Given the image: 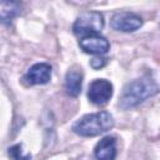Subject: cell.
Listing matches in <instances>:
<instances>
[{
  "label": "cell",
  "instance_id": "1",
  "mask_svg": "<svg viewBox=\"0 0 160 160\" xmlns=\"http://www.w3.org/2000/svg\"><path fill=\"white\" fill-rule=\"evenodd\" d=\"M159 92V85L150 75H144L139 79H135L128 82L119 98L118 106L121 110L132 109L146 99L156 95Z\"/></svg>",
  "mask_w": 160,
  "mask_h": 160
},
{
  "label": "cell",
  "instance_id": "2",
  "mask_svg": "<svg viewBox=\"0 0 160 160\" xmlns=\"http://www.w3.org/2000/svg\"><path fill=\"white\" fill-rule=\"evenodd\" d=\"M114 118L109 111H98L86 114L72 125V131L84 138H92L108 132L114 128Z\"/></svg>",
  "mask_w": 160,
  "mask_h": 160
},
{
  "label": "cell",
  "instance_id": "3",
  "mask_svg": "<svg viewBox=\"0 0 160 160\" xmlns=\"http://www.w3.org/2000/svg\"><path fill=\"white\" fill-rule=\"evenodd\" d=\"M104 28V15L100 11H85L72 25L74 34L80 39L89 34H100Z\"/></svg>",
  "mask_w": 160,
  "mask_h": 160
},
{
  "label": "cell",
  "instance_id": "4",
  "mask_svg": "<svg viewBox=\"0 0 160 160\" xmlns=\"http://www.w3.org/2000/svg\"><path fill=\"white\" fill-rule=\"evenodd\" d=\"M112 94H114V86L106 79H95L89 85L88 98L90 102H92L94 105L102 106L108 104Z\"/></svg>",
  "mask_w": 160,
  "mask_h": 160
},
{
  "label": "cell",
  "instance_id": "5",
  "mask_svg": "<svg viewBox=\"0 0 160 160\" xmlns=\"http://www.w3.org/2000/svg\"><path fill=\"white\" fill-rule=\"evenodd\" d=\"M142 19L131 11H120L111 16L110 26L121 32H134L142 26Z\"/></svg>",
  "mask_w": 160,
  "mask_h": 160
},
{
  "label": "cell",
  "instance_id": "6",
  "mask_svg": "<svg viewBox=\"0 0 160 160\" xmlns=\"http://www.w3.org/2000/svg\"><path fill=\"white\" fill-rule=\"evenodd\" d=\"M79 46L84 52L92 55H104L110 50V44L101 34H89L79 39Z\"/></svg>",
  "mask_w": 160,
  "mask_h": 160
},
{
  "label": "cell",
  "instance_id": "7",
  "mask_svg": "<svg viewBox=\"0 0 160 160\" xmlns=\"http://www.w3.org/2000/svg\"><path fill=\"white\" fill-rule=\"evenodd\" d=\"M51 79V66L48 62L34 64L26 74L22 76V82L28 86L32 85H44L48 84Z\"/></svg>",
  "mask_w": 160,
  "mask_h": 160
},
{
  "label": "cell",
  "instance_id": "8",
  "mask_svg": "<svg viewBox=\"0 0 160 160\" xmlns=\"http://www.w3.org/2000/svg\"><path fill=\"white\" fill-rule=\"evenodd\" d=\"M116 154V139L115 136L110 135L102 138L94 149V155L96 160H115Z\"/></svg>",
  "mask_w": 160,
  "mask_h": 160
},
{
  "label": "cell",
  "instance_id": "9",
  "mask_svg": "<svg viewBox=\"0 0 160 160\" xmlns=\"http://www.w3.org/2000/svg\"><path fill=\"white\" fill-rule=\"evenodd\" d=\"M84 74L80 68L72 66L65 75V91L68 95L76 98L81 92Z\"/></svg>",
  "mask_w": 160,
  "mask_h": 160
},
{
  "label": "cell",
  "instance_id": "10",
  "mask_svg": "<svg viewBox=\"0 0 160 160\" xmlns=\"http://www.w3.org/2000/svg\"><path fill=\"white\" fill-rule=\"evenodd\" d=\"M21 12V5L16 1H1L0 2V15L1 22L8 25Z\"/></svg>",
  "mask_w": 160,
  "mask_h": 160
},
{
  "label": "cell",
  "instance_id": "11",
  "mask_svg": "<svg viewBox=\"0 0 160 160\" xmlns=\"http://www.w3.org/2000/svg\"><path fill=\"white\" fill-rule=\"evenodd\" d=\"M9 154L14 160H31V155L22 150V145H15L9 149Z\"/></svg>",
  "mask_w": 160,
  "mask_h": 160
},
{
  "label": "cell",
  "instance_id": "12",
  "mask_svg": "<svg viewBox=\"0 0 160 160\" xmlns=\"http://www.w3.org/2000/svg\"><path fill=\"white\" fill-rule=\"evenodd\" d=\"M106 62H108V60H106L105 58H94V59L90 61V65H91V68H94L95 70H99V69L104 68V66L106 65Z\"/></svg>",
  "mask_w": 160,
  "mask_h": 160
}]
</instances>
